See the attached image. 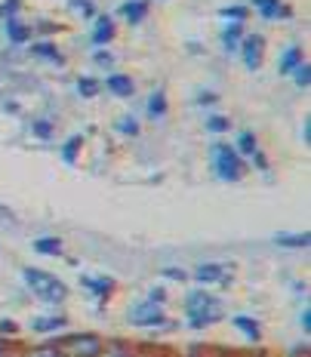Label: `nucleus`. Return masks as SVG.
<instances>
[{
  "instance_id": "nucleus-1",
  "label": "nucleus",
  "mask_w": 311,
  "mask_h": 357,
  "mask_svg": "<svg viewBox=\"0 0 311 357\" xmlns=\"http://www.w3.org/2000/svg\"><path fill=\"white\" fill-rule=\"evenodd\" d=\"M225 317V308H222V299L210 296L206 289H195L185 299V321H188L191 330H204V326H213Z\"/></svg>"
},
{
  "instance_id": "nucleus-2",
  "label": "nucleus",
  "mask_w": 311,
  "mask_h": 357,
  "mask_svg": "<svg viewBox=\"0 0 311 357\" xmlns=\"http://www.w3.org/2000/svg\"><path fill=\"white\" fill-rule=\"evenodd\" d=\"M22 278H25V287L31 289L37 299H43L50 305H62L65 299H68V287H65L56 274L40 271V268H25V271H22Z\"/></svg>"
},
{
  "instance_id": "nucleus-3",
  "label": "nucleus",
  "mask_w": 311,
  "mask_h": 357,
  "mask_svg": "<svg viewBox=\"0 0 311 357\" xmlns=\"http://www.w3.org/2000/svg\"><path fill=\"white\" fill-rule=\"evenodd\" d=\"M210 163H213V173H216L222 182H241L243 173H247V163H243V158L232 145H213Z\"/></svg>"
},
{
  "instance_id": "nucleus-4",
  "label": "nucleus",
  "mask_w": 311,
  "mask_h": 357,
  "mask_svg": "<svg viewBox=\"0 0 311 357\" xmlns=\"http://www.w3.org/2000/svg\"><path fill=\"white\" fill-rule=\"evenodd\" d=\"M105 339L99 333H68L56 342L59 357H99Z\"/></svg>"
},
{
  "instance_id": "nucleus-5",
  "label": "nucleus",
  "mask_w": 311,
  "mask_h": 357,
  "mask_svg": "<svg viewBox=\"0 0 311 357\" xmlns=\"http://www.w3.org/2000/svg\"><path fill=\"white\" fill-rule=\"evenodd\" d=\"M130 321L136 326H148V330H169V326H173L164 317V302H154V299L139 302L136 308L130 311Z\"/></svg>"
},
{
  "instance_id": "nucleus-6",
  "label": "nucleus",
  "mask_w": 311,
  "mask_h": 357,
  "mask_svg": "<svg viewBox=\"0 0 311 357\" xmlns=\"http://www.w3.org/2000/svg\"><path fill=\"white\" fill-rule=\"evenodd\" d=\"M241 56H243V68L247 71H259L265 62V37L262 34H243L241 40Z\"/></svg>"
},
{
  "instance_id": "nucleus-7",
  "label": "nucleus",
  "mask_w": 311,
  "mask_h": 357,
  "mask_svg": "<svg viewBox=\"0 0 311 357\" xmlns=\"http://www.w3.org/2000/svg\"><path fill=\"white\" fill-rule=\"evenodd\" d=\"M195 280H197V284H204V287H213V284L228 287V284H232V280H234V268H232V265H219V262L197 265Z\"/></svg>"
},
{
  "instance_id": "nucleus-8",
  "label": "nucleus",
  "mask_w": 311,
  "mask_h": 357,
  "mask_svg": "<svg viewBox=\"0 0 311 357\" xmlns=\"http://www.w3.org/2000/svg\"><path fill=\"white\" fill-rule=\"evenodd\" d=\"M105 89L111 96H117V99H130V96L136 93V80H132L130 74H108Z\"/></svg>"
},
{
  "instance_id": "nucleus-9",
  "label": "nucleus",
  "mask_w": 311,
  "mask_h": 357,
  "mask_svg": "<svg viewBox=\"0 0 311 357\" xmlns=\"http://www.w3.org/2000/svg\"><path fill=\"white\" fill-rule=\"evenodd\" d=\"M114 40V19L111 16H96V28H93V43L96 47H105Z\"/></svg>"
},
{
  "instance_id": "nucleus-10",
  "label": "nucleus",
  "mask_w": 311,
  "mask_h": 357,
  "mask_svg": "<svg viewBox=\"0 0 311 357\" xmlns=\"http://www.w3.org/2000/svg\"><path fill=\"white\" fill-rule=\"evenodd\" d=\"M232 326H238V330L247 336L250 342H262V326H259L256 317H247V314H238L232 317Z\"/></svg>"
},
{
  "instance_id": "nucleus-11",
  "label": "nucleus",
  "mask_w": 311,
  "mask_h": 357,
  "mask_svg": "<svg viewBox=\"0 0 311 357\" xmlns=\"http://www.w3.org/2000/svg\"><path fill=\"white\" fill-rule=\"evenodd\" d=\"M80 287H86L90 293H96L99 299H108L114 293V280L111 278H80Z\"/></svg>"
},
{
  "instance_id": "nucleus-12",
  "label": "nucleus",
  "mask_w": 311,
  "mask_h": 357,
  "mask_svg": "<svg viewBox=\"0 0 311 357\" xmlns=\"http://www.w3.org/2000/svg\"><path fill=\"white\" fill-rule=\"evenodd\" d=\"M121 13L130 25H139V22H145V16H148V3L145 0H127V3L121 6Z\"/></svg>"
},
{
  "instance_id": "nucleus-13",
  "label": "nucleus",
  "mask_w": 311,
  "mask_h": 357,
  "mask_svg": "<svg viewBox=\"0 0 311 357\" xmlns=\"http://www.w3.org/2000/svg\"><path fill=\"white\" fill-rule=\"evenodd\" d=\"M241 40H243V22H232V25L222 31V47H225L228 53H234V50L241 47Z\"/></svg>"
},
{
  "instance_id": "nucleus-14",
  "label": "nucleus",
  "mask_w": 311,
  "mask_h": 357,
  "mask_svg": "<svg viewBox=\"0 0 311 357\" xmlns=\"http://www.w3.org/2000/svg\"><path fill=\"white\" fill-rule=\"evenodd\" d=\"M6 37H10V43H28L31 40V28L19 19H6Z\"/></svg>"
},
{
  "instance_id": "nucleus-15",
  "label": "nucleus",
  "mask_w": 311,
  "mask_h": 357,
  "mask_svg": "<svg viewBox=\"0 0 311 357\" xmlns=\"http://www.w3.org/2000/svg\"><path fill=\"white\" fill-rule=\"evenodd\" d=\"M31 53H34L37 59H43V62H53V65H62V62H65L62 53H59V47H56V43H50V40L34 43V47H31Z\"/></svg>"
},
{
  "instance_id": "nucleus-16",
  "label": "nucleus",
  "mask_w": 311,
  "mask_h": 357,
  "mask_svg": "<svg viewBox=\"0 0 311 357\" xmlns=\"http://www.w3.org/2000/svg\"><path fill=\"white\" fill-rule=\"evenodd\" d=\"M275 243H278V247H290V250H308L311 234L308 231H299V234H275Z\"/></svg>"
},
{
  "instance_id": "nucleus-17",
  "label": "nucleus",
  "mask_w": 311,
  "mask_h": 357,
  "mask_svg": "<svg viewBox=\"0 0 311 357\" xmlns=\"http://www.w3.org/2000/svg\"><path fill=\"white\" fill-rule=\"evenodd\" d=\"M253 6H256V13L262 19H280V16H287V10H284V3H280V0H253Z\"/></svg>"
},
{
  "instance_id": "nucleus-18",
  "label": "nucleus",
  "mask_w": 311,
  "mask_h": 357,
  "mask_svg": "<svg viewBox=\"0 0 311 357\" xmlns=\"http://www.w3.org/2000/svg\"><path fill=\"white\" fill-rule=\"evenodd\" d=\"M99 357H136V351H132V345H127V342L114 339V342H105V345H102Z\"/></svg>"
},
{
  "instance_id": "nucleus-19",
  "label": "nucleus",
  "mask_w": 311,
  "mask_h": 357,
  "mask_svg": "<svg viewBox=\"0 0 311 357\" xmlns=\"http://www.w3.org/2000/svg\"><path fill=\"white\" fill-rule=\"evenodd\" d=\"M299 62H305V53H302V47H290L284 53V59H280V65H278V71L280 74H293V68Z\"/></svg>"
},
{
  "instance_id": "nucleus-20",
  "label": "nucleus",
  "mask_w": 311,
  "mask_h": 357,
  "mask_svg": "<svg viewBox=\"0 0 311 357\" xmlns=\"http://www.w3.org/2000/svg\"><path fill=\"white\" fill-rule=\"evenodd\" d=\"M68 324L65 317H31V330L34 333H59Z\"/></svg>"
},
{
  "instance_id": "nucleus-21",
  "label": "nucleus",
  "mask_w": 311,
  "mask_h": 357,
  "mask_svg": "<svg viewBox=\"0 0 311 357\" xmlns=\"http://www.w3.org/2000/svg\"><path fill=\"white\" fill-rule=\"evenodd\" d=\"M34 252H40V256H59L62 252V241L59 237H37Z\"/></svg>"
},
{
  "instance_id": "nucleus-22",
  "label": "nucleus",
  "mask_w": 311,
  "mask_h": 357,
  "mask_svg": "<svg viewBox=\"0 0 311 357\" xmlns=\"http://www.w3.org/2000/svg\"><path fill=\"white\" fill-rule=\"evenodd\" d=\"M234 151H238L241 158H253V154L259 151V142H256L253 132H241V136H238V145H234Z\"/></svg>"
},
{
  "instance_id": "nucleus-23",
  "label": "nucleus",
  "mask_w": 311,
  "mask_h": 357,
  "mask_svg": "<svg viewBox=\"0 0 311 357\" xmlns=\"http://www.w3.org/2000/svg\"><path fill=\"white\" fill-rule=\"evenodd\" d=\"M80 148H84V136H71L68 142H65V148H62V160L68 163V167H74V163H77Z\"/></svg>"
},
{
  "instance_id": "nucleus-24",
  "label": "nucleus",
  "mask_w": 311,
  "mask_h": 357,
  "mask_svg": "<svg viewBox=\"0 0 311 357\" xmlns=\"http://www.w3.org/2000/svg\"><path fill=\"white\" fill-rule=\"evenodd\" d=\"M148 114L151 117H164L167 114V93L164 89H158V93L148 96Z\"/></svg>"
},
{
  "instance_id": "nucleus-25",
  "label": "nucleus",
  "mask_w": 311,
  "mask_h": 357,
  "mask_svg": "<svg viewBox=\"0 0 311 357\" xmlns=\"http://www.w3.org/2000/svg\"><path fill=\"white\" fill-rule=\"evenodd\" d=\"M99 89H102V84L96 77H77V93L84 96V99H96Z\"/></svg>"
},
{
  "instance_id": "nucleus-26",
  "label": "nucleus",
  "mask_w": 311,
  "mask_h": 357,
  "mask_svg": "<svg viewBox=\"0 0 311 357\" xmlns=\"http://www.w3.org/2000/svg\"><path fill=\"white\" fill-rule=\"evenodd\" d=\"M16 357H59V351H56V345H28Z\"/></svg>"
},
{
  "instance_id": "nucleus-27",
  "label": "nucleus",
  "mask_w": 311,
  "mask_h": 357,
  "mask_svg": "<svg viewBox=\"0 0 311 357\" xmlns=\"http://www.w3.org/2000/svg\"><path fill=\"white\" fill-rule=\"evenodd\" d=\"M206 130H210V132H228V130H232V121H228V117H222V114H210V117H206Z\"/></svg>"
},
{
  "instance_id": "nucleus-28",
  "label": "nucleus",
  "mask_w": 311,
  "mask_h": 357,
  "mask_svg": "<svg viewBox=\"0 0 311 357\" xmlns=\"http://www.w3.org/2000/svg\"><path fill=\"white\" fill-rule=\"evenodd\" d=\"M71 10L84 19H96V3L93 0H71Z\"/></svg>"
},
{
  "instance_id": "nucleus-29",
  "label": "nucleus",
  "mask_w": 311,
  "mask_h": 357,
  "mask_svg": "<svg viewBox=\"0 0 311 357\" xmlns=\"http://www.w3.org/2000/svg\"><path fill=\"white\" fill-rule=\"evenodd\" d=\"M117 130H121L123 136H139V121L132 114H123L121 121H117Z\"/></svg>"
},
{
  "instance_id": "nucleus-30",
  "label": "nucleus",
  "mask_w": 311,
  "mask_h": 357,
  "mask_svg": "<svg viewBox=\"0 0 311 357\" xmlns=\"http://www.w3.org/2000/svg\"><path fill=\"white\" fill-rule=\"evenodd\" d=\"M293 77H296V84H299V86H308V84H311V65H308V59L296 65V68H293Z\"/></svg>"
},
{
  "instance_id": "nucleus-31",
  "label": "nucleus",
  "mask_w": 311,
  "mask_h": 357,
  "mask_svg": "<svg viewBox=\"0 0 311 357\" xmlns=\"http://www.w3.org/2000/svg\"><path fill=\"white\" fill-rule=\"evenodd\" d=\"M31 132L37 139H53V121H34L31 123Z\"/></svg>"
},
{
  "instance_id": "nucleus-32",
  "label": "nucleus",
  "mask_w": 311,
  "mask_h": 357,
  "mask_svg": "<svg viewBox=\"0 0 311 357\" xmlns=\"http://www.w3.org/2000/svg\"><path fill=\"white\" fill-rule=\"evenodd\" d=\"M19 6H22V0H3V6H0V16H3V19H16Z\"/></svg>"
},
{
  "instance_id": "nucleus-33",
  "label": "nucleus",
  "mask_w": 311,
  "mask_h": 357,
  "mask_svg": "<svg viewBox=\"0 0 311 357\" xmlns=\"http://www.w3.org/2000/svg\"><path fill=\"white\" fill-rule=\"evenodd\" d=\"M222 19L243 22V19H247V10H243V6H232V10H222Z\"/></svg>"
},
{
  "instance_id": "nucleus-34",
  "label": "nucleus",
  "mask_w": 311,
  "mask_h": 357,
  "mask_svg": "<svg viewBox=\"0 0 311 357\" xmlns=\"http://www.w3.org/2000/svg\"><path fill=\"white\" fill-rule=\"evenodd\" d=\"M0 336H19V324L16 321H6V317H3V321H0Z\"/></svg>"
},
{
  "instance_id": "nucleus-35",
  "label": "nucleus",
  "mask_w": 311,
  "mask_h": 357,
  "mask_svg": "<svg viewBox=\"0 0 311 357\" xmlns=\"http://www.w3.org/2000/svg\"><path fill=\"white\" fill-rule=\"evenodd\" d=\"M160 278H169V280H188V274H185L182 268H164V271H160Z\"/></svg>"
},
{
  "instance_id": "nucleus-36",
  "label": "nucleus",
  "mask_w": 311,
  "mask_h": 357,
  "mask_svg": "<svg viewBox=\"0 0 311 357\" xmlns=\"http://www.w3.org/2000/svg\"><path fill=\"white\" fill-rule=\"evenodd\" d=\"M96 65H102V68H111V65H114V56H111L108 50H99V53H96Z\"/></svg>"
},
{
  "instance_id": "nucleus-37",
  "label": "nucleus",
  "mask_w": 311,
  "mask_h": 357,
  "mask_svg": "<svg viewBox=\"0 0 311 357\" xmlns=\"http://www.w3.org/2000/svg\"><path fill=\"white\" fill-rule=\"evenodd\" d=\"M148 299H154V302H164V299H167V293H164V289H160V287H154Z\"/></svg>"
},
{
  "instance_id": "nucleus-38",
  "label": "nucleus",
  "mask_w": 311,
  "mask_h": 357,
  "mask_svg": "<svg viewBox=\"0 0 311 357\" xmlns=\"http://www.w3.org/2000/svg\"><path fill=\"white\" fill-rule=\"evenodd\" d=\"M302 139H305V145L311 142V117H305V126H302Z\"/></svg>"
},
{
  "instance_id": "nucleus-39",
  "label": "nucleus",
  "mask_w": 311,
  "mask_h": 357,
  "mask_svg": "<svg viewBox=\"0 0 311 357\" xmlns=\"http://www.w3.org/2000/svg\"><path fill=\"white\" fill-rule=\"evenodd\" d=\"M216 99H219L216 93H201V96H197V102H201V105H206V102H216Z\"/></svg>"
},
{
  "instance_id": "nucleus-40",
  "label": "nucleus",
  "mask_w": 311,
  "mask_h": 357,
  "mask_svg": "<svg viewBox=\"0 0 311 357\" xmlns=\"http://www.w3.org/2000/svg\"><path fill=\"white\" fill-rule=\"evenodd\" d=\"M302 330H305V333L311 330V311H308V308L302 311Z\"/></svg>"
},
{
  "instance_id": "nucleus-41",
  "label": "nucleus",
  "mask_w": 311,
  "mask_h": 357,
  "mask_svg": "<svg viewBox=\"0 0 311 357\" xmlns=\"http://www.w3.org/2000/svg\"><path fill=\"white\" fill-rule=\"evenodd\" d=\"M0 357H10V351H6V342H3V336H0Z\"/></svg>"
},
{
  "instance_id": "nucleus-42",
  "label": "nucleus",
  "mask_w": 311,
  "mask_h": 357,
  "mask_svg": "<svg viewBox=\"0 0 311 357\" xmlns=\"http://www.w3.org/2000/svg\"><path fill=\"white\" fill-rule=\"evenodd\" d=\"M188 357H201V354H188Z\"/></svg>"
},
{
  "instance_id": "nucleus-43",
  "label": "nucleus",
  "mask_w": 311,
  "mask_h": 357,
  "mask_svg": "<svg viewBox=\"0 0 311 357\" xmlns=\"http://www.w3.org/2000/svg\"><path fill=\"white\" fill-rule=\"evenodd\" d=\"M225 357H234V354H225Z\"/></svg>"
},
{
  "instance_id": "nucleus-44",
  "label": "nucleus",
  "mask_w": 311,
  "mask_h": 357,
  "mask_svg": "<svg viewBox=\"0 0 311 357\" xmlns=\"http://www.w3.org/2000/svg\"><path fill=\"white\" fill-rule=\"evenodd\" d=\"M136 357H139V354H136Z\"/></svg>"
}]
</instances>
